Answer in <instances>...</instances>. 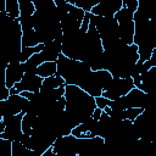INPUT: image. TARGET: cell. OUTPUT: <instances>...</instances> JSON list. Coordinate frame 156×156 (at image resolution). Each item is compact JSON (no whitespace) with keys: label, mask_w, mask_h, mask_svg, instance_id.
<instances>
[{"label":"cell","mask_w":156,"mask_h":156,"mask_svg":"<svg viewBox=\"0 0 156 156\" xmlns=\"http://www.w3.org/2000/svg\"><path fill=\"white\" fill-rule=\"evenodd\" d=\"M122 6V0H100V2L90 10V13L96 16H113Z\"/></svg>","instance_id":"obj_11"},{"label":"cell","mask_w":156,"mask_h":156,"mask_svg":"<svg viewBox=\"0 0 156 156\" xmlns=\"http://www.w3.org/2000/svg\"><path fill=\"white\" fill-rule=\"evenodd\" d=\"M6 111H5V100H0V133L4 132L5 129V124L2 122V118L5 117Z\"/></svg>","instance_id":"obj_27"},{"label":"cell","mask_w":156,"mask_h":156,"mask_svg":"<svg viewBox=\"0 0 156 156\" xmlns=\"http://www.w3.org/2000/svg\"><path fill=\"white\" fill-rule=\"evenodd\" d=\"M108 102H110V100H108L107 98L102 96V95H100V96H96V98H95L96 107H99V108H101V110H104L106 106H108Z\"/></svg>","instance_id":"obj_26"},{"label":"cell","mask_w":156,"mask_h":156,"mask_svg":"<svg viewBox=\"0 0 156 156\" xmlns=\"http://www.w3.org/2000/svg\"><path fill=\"white\" fill-rule=\"evenodd\" d=\"M12 141L9 139L0 138V156H11Z\"/></svg>","instance_id":"obj_23"},{"label":"cell","mask_w":156,"mask_h":156,"mask_svg":"<svg viewBox=\"0 0 156 156\" xmlns=\"http://www.w3.org/2000/svg\"><path fill=\"white\" fill-rule=\"evenodd\" d=\"M6 66H7V63H6L4 60H1V58H0V74H5Z\"/></svg>","instance_id":"obj_30"},{"label":"cell","mask_w":156,"mask_h":156,"mask_svg":"<svg viewBox=\"0 0 156 156\" xmlns=\"http://www.w3.org/2000/svg\"><path fill=\"white\" fill-rule=\"evenodd\" d=\"M133 13H134V12H132L129 9L122 6V7L113 15V17H115V18L117 20V22L119 23V22H126V21L133 20Z\"/></svg>","instance_id":"obj_22"},{"label":"cell","mask_w":156,"mask_h":156,"mask_svg":"<svg viewBox=\"0 0 156 156\" xmlns=\"http://www.w3.org/2000/svg\"><path fill=\"white\" fill-rule=\"evenodd\" d=\"M90 21L95 26L101 43L102 49L116 41L118 37V22L113 16H96L90 13Z\"/></svg>","instance_id":"obj_4"},{"label":"cell","mask_w":156,"mask_h":156,"mask_svg":"<svg viewBox=\"0 0 156 156\" xmlns=\"http://www.w3.org/2000/svg\"><path fill=\"white\" fill-rule=\"evenodd\" d=\"M11 156H38V155L33 150L26 147L20 140H13L11 147Z\"/></svg>","instance_id":"obj_16"},{"label":"cell","mask_w":156,"mask_h":156,"mask_svg":"<svg viewBox=\"0 0 156 156\" xmlns=\"http://www.w3.org/2000/svg\"><path fill=\"white\" fill-rule=\"evenodd\" d=\"M112 79V74L107 69H96L90 71L78 84L84 91H87L93 98L100 96L102 90L108 85Z\"/></svg>","instance_id":"obj_5"},{"label":"cell","mask_w":156,"mask_h":156,"mask_svg":"<svg viewBox=\"0 0 156 156\" xmlns=\"http://www.w3.org/2000/svg\"><path fill=\"white\" fill-rule=\"evenodd\" d=\"M132 88H134L133 79L130 77L128 78H118V77H112L111 82L108 85L102 90V96L107 98L108 100H113L118 96L126 95Z\"/></svg>","instance_id":"obj_7"},{"label":"cell","mask_w":156,"mask_h":156,"mask_svg":"<svg viewBox=\"0 0 156 156\" xmlns=\"http://www.w3.org/2000/svg\"><path fill=\"white\" fill-rule=\"evenodd\" d=\"M32 1H33V4H34L35 9H39V7H41V6H45L46 4L51 2L52 0H32Z\"/></svg>","instance_id":"obj_29"},{"label":"cell","mask_w":156,"mask_h":156,"mask_svg":"<svg viewBox=\"0 0 156 156\" xmlns=\"http://www.w3.org/2000/svg\"><path fill=\"white\" fill-rule=\"evenodd\" d=\"M61 54V39H55L44 44L43 49L38 52L40 62L45 61H56Z\"/></svg>","instance_id":"obj_13"},{"label":"cell","mask_w":156,"mask_h":156,"mask_svg":"<svg viewBox=\"0 0 156 156\" xmlns=\"http://www.w3.org/2000/svg\"><path fill=\"white\" fill-rule=\"evenodd\" d=\"M79 138L67 134L58 136L51 145V150L56 156H77Z\"/></svg>","instance_id":"obj_6"},{"label":"cell","mask_w":156,"mask_h":156,"mask_svg":"<svg viewBox=\"0 0 156 156\" xmlns=\"http://www.w3.org/2000/svg\"><path fill=\"white\" fill-rule=\"evenodd\" d=\"M21 44L23 46H35L39 44L38 37L35 34L34 29H28V30H22V38H21Z\"/></svg>","instance_id":"obj_18"},{"label":"cell","mask_w":156,"mask_h":156,"mask_svg":"<svg viewBox=\"0 0 156 156\" xmlns=\"http://www.w3.org/2000/svg\"><path fill=\"white\" fill-rule=\"evenodd\" d=\"M32 16H20L18 17V21H20V24H21L22 30L34 29L33 28V17Z\"/></svg>","instance_id":"obj_24"},{"label":"cell","mask_w":156,"mask_h":156,"mask_svg":"<svg viewBox=\"0 0 156 156\" xmlns=\"http://www.w3.org/2000/svg\"><path fill=\"white\" fill-rule=\"evenodd\" d=\"M56 73V61H45L41 62L37 68V74L45 78Z\"/></svg>","instance_id":"obj_17"},{"label":"cell","mask_w":156,"mask_h":156,"mask_svg":"<svg viewBox=\"0 0 156 156\" xmlns=\"http://www.w3.org/2000/svg\"><path fill=\"white\" fill-rule=\"evenodd\" d=\"M5 12L13 18H18L20 16L18 0H5Z\"/></svg>","instance_id":"obj_21"},{"label":"cell","mask_w":156,"mask_h":156,"mask_svg":"<svg viewBox=\"0 0 156 156\" xmlns=\"http://www.w3.org/2000/svg\"><path fill=\"white\" fill-rule=\"evenodd\" d=\"M29 100L24 98L22 94H10L7 99H5V116L10 115H16L20 112H26L28 107Z\"/></svg>","instance_id":"obj_10"},{"label":"cell","mask_w":156,"mask_h":156,"mask_svg":"<svg viewBox=\"0 0 156 156\" xmlns=\"http://www.w3.org/2000/svg\"><path fill=\"white\" fill-rule=\"evenodd\" d=\"M43 46H44V44H41V43H39L38 45H35V46H23L22 49H21V62H24L27 58H29L33 54H35V52H39L41 49H43Z\"/></svg>","instance_id":"obj_20"},{"label":"cell","mask_w":156,"mask_h":156,"mask_svg":"<svg viewBox=\"0 0 156 156\" xmlns=\"http://www.w3.org/2000/svg\"><path fill=\"white\" fill-rule=\"evenodd\" d=\"M62 85H66V82L63 80L62 77H60L57 73H55L52 76H49V77L43 78V83H41L40 90L55 89V88H58V87H62Z\"/></svg>","instance_id":"obj_15"},{"label":"cell","mask_w":156,"mask_h":156,"mask_svg":"<svg viewBox=\"0 0 156 156\" xmlns=\"http://www.w3.org/2000/svg\"><path fill=\"white\" fill-rule=\"evenodd\" d=\"M144 108H140V107H129V108H126L124 110V119H129V121H134L135 117L141 113Z\"/></svg>","instance_id":"obj_25"},{"label":"cell","mask_w":156,"mask_h":156,"mask_svg":"<svg viewBox=\"0 0 156 156\" xmlns=\"http://www.w3.org/2000/svg\"><path fill=\"white\" fill-rule=\"evenodd\" d=\"M123 6L129 9L132 12H134L138 9V0H122Z\"/></svg>","instance_id":"obj_28"},{"label":"cell","mask_w":156,"mask_h":156,"mask_svg":"<svg viewBox=\"0 0 156 156\" xmlns=\"http://www.w3.org/2000/svg\"><path fill=\"white\" fill-rule=\"evenodd\" d=\"M90 67L80 61L73 60L65 56L62 52L58 55L56 60V73L63 78L66 84H76L78 85L79 82L90 72Z\"/></svg>","instance_id":"obj_3"},{"label":"cell","mask_w":156,"mask_h":156,"mask_svg":"<svg viewBox=\"0 0 156 156\" xmlns=\"http://www.w3.org/2000/svg\"><path fill=\"white\" fill-rule=\"evenodd\" d=\"M63 96L66 99L65 112L74 127L87 121L96 107L95 98L76 84H66Z\"/></svg>","instance_id":"obj_2"},{"label":"cell","mask_w":156,"mask_h":156,"mask_svg":"<svg viewBox=\"0 0 156 156\" xmlns=\"http://www.w3.org/2000/svg\"><path fill=\"white\" fill-rule=\"evenodd\" d=\"M23 112L16 113V115H10L5 116L2 118V122L5 124V129L2 133H0V138L9 139L11 141L13 140H20L22 135V117Z\"/></svg>","instance_id":"obj_8"},{"label":"cell","mask_w":156,"mask_h":156,"mask_svg":"<svg viewBox=\"0 0 156 156\" xmlns=\"http://www.w3.org/2000/svg\"><path fill=\"white\" fill-rule=\"evenodd\" d=\"M23 74H24V68H23V63L21 61L7 63L6 69H5V84H6V87L9 89L12 88L17 82L21 80Z\"/></svg>","instance_id":"obj_12"},{"label":"cell","mask_w":156,"mask_h":156,"mask_svg":"<svg viewBox=\"0 0 156 156\" xmlns=\"http://www.w3.org/2000/svg\"><path fill=\"white\" fill-rule=\"evenodd\" d=\"M18 9L20 16H32L35 11V6L32 0H18Z\"/></svg>","instance_id":"obj_19"},{"label":"cell","mask_w":156,"mask_h":156,"mask_svg":"<svg viewBox=\"0 0 156 156\" xmlns=\"http://www.w3.org/2000/svg\"><path fill=\"white\" fill-rule=\"evenodd\" d=\"M22 28L18 18L0 13V58L6 63L21 61Z\"/></svg>","instance_id":"obj_1"},{"label":"cell","mask_w":156,"mask_h":156,"mask_svg":"<svg viewBox=\"0 0 156 156\" xmlns=\"http://www.w3.org/2000/svg\"><path fill=\"white\" fill-rule=\"evenodd\" d=\"M43 77L32 73H24L20 82L10 88V94H20L22 91H39L41 88Z\"/></svg>","instance_id":"obj_9"},{"label":"cell","mask_w":156,"mask_h":156,"mask_svg":"<svg viewBox=\"0 0 156 156\" xmlns=\"http://www.w3.org/2000/svg\"><path fill=\"white\" fill-rule=\"evenodd\" d=\"M118 37L122 41L126 44H133V37H134V21H126L118 23Z\"/></svg>","instance_id":"obj_14"}]
</instances>
